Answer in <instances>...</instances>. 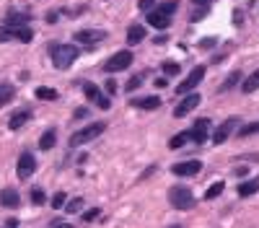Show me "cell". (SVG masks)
<instances>
[{"label":"cell","instance_id":"cell-1","mask_svg":"<svg viewBox=\"0 0 259 228\" xmlns=\"http://www.w3.org/2000/svg\"><path fill=\"white\" fill-rule=\"evenodd\" d=\"M49 49H52L49 57H52V63H55L57 70H67L81 55V49L75 47V44H52Z\"/></svg>","mask_w":259,"mask_h":228},{"label":"cell","instance_id":"cell-2","mask_svg":"<svg viewBox=\"0 0 259 228\" xmlns=\"http://www.w3.org/2000/svg\"><path fill=\"white\" fill-rule=\"evenodd\" d=\"M169 205H171L174 210H189V208H194V195H192V189L184 187V184L171 187V189H169Z\"/></svg>","mask_w":259,"mask_h":228},{"label":"cell","instance_id":"cell-3","mask_svg":"<svg viewBox=\"0 0 259 228\" xmlns=\"http://www.w3.org/2000/svg\"><path fill=\"white\" fill-rule=\"evenodd\" d=\"M104 130H106V122H91L88 127H83V130H78L70 138V146L73 148H78V146H86V143H91V140H96L98 135H104Z\"/></svg>","mask_w":259,"mask_h":228},{"label":"cell","instance_id":"cell-4","mask_svg":"<svg viewBox=\"0 0 259 228\" xmlns=\"http://www.w3.org/2000/svg\"><path fill=\"white\" fill-rule=\"evenodd\" d=\"M202 78H205V65H197L192 73L187 75L184 81L177 86V94H181V96H189V94H194V88L202 83Z\"/></svg>","mask_w":259,"mask_h":228},{"label":"cell","instance_id":"cell-5","mask_svg":"<svg viewBox=\"0 0 259 228\" xmlns=\"http://www.w3.org/2000/svg\"><path fill=\"white\" fill-rule=\"evenodd\" d=\"M130 63H132V52L130 49L114 52V55L106 60V73H119V70H125V67H130Z\"/></svg>","mask_w":259,"mask_h":228},{"label":"cell","instance_id":"cell-6","mask_svg":"<svg viewBox=\"0 0 259 228\" xmlns=\"http://www.w3.org/2000/svg\"><path fill=\"white\" fill-rule=\"evenodd\" d=\"M83 94H86V98H91V101H94L98 109H104V112L112 106V98L104 96L101 91H98V86H94V83H83Z\"/></svg>","mask_w":259,"mask_h":228},{"label":"cell","instance_id":"cell-7","mask_svg":"<svg viewBox=\"0 0 259 228\" xmlns=\"http://www.w3.org/2000/svg\"><path fill=\"white\" fill-rule=\"evenodd\" d=\"M202 163L197 161V158H189V161H179L171 166V174L174 177H194V174H200Z\"/></svg>","mask_w":259,"mask_h":228},{"label":"cell","instance_id":"cell-8","mask_svg":"<svg viewBox=\"0 0 259 228\" xmlns=\"http://www.w3.org/2000/svg\"><path fill=\"white\" fill-rule=\"evenodd\" d=\"M34 171H36V158H34V156L26 150V153H21V156H18L16 174H18V179H29Z\"/></svg>","mask_w":259,"mask_h":228},{"label":"cell","instance_id":"cell-9","mask_svg":"<svg viewBox=\"0 0 259 228\" xmlns=\"http://www.w3.org/2000/svg\"><path fill=\"white\" fill-rule=\"evenodd\" d=\"M236 125H239V122H236V117H228L226 122H220V125L215 127V132H212V143H215V146H220V143H226V140L233 135Z\"/></svg>","mask_w":259,"mask_h":228},{"label":"cell","instance_id":"cell-10","mask_svg":"<svg viewBox=\"0 0 259 228\" xmlns=\"http://www.w3.org/2000/svg\"><path fill=\"white\" fill-rule=\"evenodd\" d=\"M200 94H189V96H184L181 101L177 104V109H174V117H187L189 112H194L197 106H200Z\"/></svg>","mask_w":259,"mask_h":228},{"label":"cell","instance_id":"cell-11","mask_svg":"<svg viewBox=\"0 0 259 228\" xmlns=\"http://www.w3.org/2000/svg\"><path fill=\"white\" fill-rule=\"evenodd\" d=\"M101 39H106V32H101V29H83V32H75V42L81 44H98Z\"/></svg>","mask_w":259,"mask_h":228},{"label":"cell","instance_id":"cell-12","mask_svg":"<svg viewBox=\"0 0 259 228\" xmlns=\"http://www.w3.org/2000/svg\"><path fill=\"white\" fill-rule=\"evenodd\" d=\"M29 21H32V13H26V11H8L5 13V26L8 29L29 26Z\"/></svg>","mask_w":259,"mask_h":228},{"label":"cell","instance_id":"cell-13","mask_svg":"<svg viewBox=\"0 0 259 228\" xmlns=\"http://www.w3.org/2000/svg\"><path fill=\"white\" fill-rule=\"evenodd\" d=\"M146 18H148V24L153 26V29H169L171 26V16H166L163 11H148L146 13Z\"/></svg>","mask_w":259,"mask_h":228},{"label":"cell","instance_id":"cell-14","mask_svg":"<svg viewBox=\"0 0 259 228\" xmlns=\"http://www.w3.org/2000/svg\"><path fill=\"white\" fill-rule=\"evenodd\" d=\"M189 132H192V140L194 143H205V140L210 138V119H197L194 127Z\"/></svg>","mask_w":259,"mask_h":228},{"label":"cell","instance_id":"cell-15","mask_svg":"<svg viewBox=\"0 0 259 228\" xmlns=\"http://www.w3.org/2000/svg\"><path fill=\"white\" fill-rule=\"evenodd\" d=\"M0 205L3 208H11V210H16L18 205H21V197H18V192L16 189H0Z\"/></svg>","mask_w":259,"mask_h":228},{"label":"cell","instance_id":"cell-16","mask_svg":"<svg viewBox=\"0 0 259 228\" xmlns=\"http://www.w3.org/2000/svg\"><path fill=\"white\" fill-rule=\"evenodd\" d=\"M130 106H135V109H143V112H153L161 106V98L158 96H146V98H132Z\"/></svg>","mask_w":259,"mask_h":228},{"label":"cell","instance_id":"cell-17","mask_svg":"<svg viewBox=\"0 0 259 228\" xmlns=\"http://www.w3.org/2000/svg\"><path fill=\"white\" fill-rule=\"evenodd\" d=\"M29 119H32V112H29V109H21V112H16V114H13V117L8 119V130H13V132L21 130V127H24V125L29 122Z\"/></svg>","mask_w":259,"mask_h":228},{"label":"cell","instance_id":"cell-18","mask_svg":"<svg viewBox=\"0 0 259 228\" xmlns=\"http://www.w3.org/2000/svg\"><path fill=\"white\" fill-rule=\"evenodd\" d=\"M143 39H146V29H143V26L135 24V26L127 29V44H130V47H132V44H140Z\"/></svg>","mask_w":259,"mask_h":228},{"label":"cell","instance_id":"cell-19","mask_svg":"<svg viewBox=\"0 0 259 228\" xmlns=\"http://www.w3.org/2000/svg\"><path fill=\"white\" fill-rule=\"evenodd\" d=\"M5 29H8V26H5ZM11 39H18V42H32L34 39V32H32V29H29V26H18V29H11Z\"/></svg>","mask_w":259,"mask_h":228},{"label":"cell","instance_id":"cell-20","mask_svg":"<svg viewBox=\"0 0 259 228\" xmlns=\"http://www.w3.org/2000/svg\"><path fill=\"white\" fill-rule=\"evenodd\" d=\"M259 192V179H249V181H241L239 184V197H251Z\"/></svg>","mask_w":259,"mask_h":228},{"label":"cell","instance_id":"cell-21","mask_svg":"<svg viewBox=\"0 0 259 228\" xmlns=\"http://www.w3.org/2000/svg\"><path fill=\"white\" fill-rule=\"evenodd\" d=\"M189 140H192V132H189V130H184V132L174 135V138L169 140V148H171V150H177V148H184Z\"/></svg>","mask_w":259,"mask_h":228},{"label":"cell","instance_id":"cell-22","mask_svg":"<svg viewBox=\"0 0 259 228\" xmlns=\"http://www.w3.org/2000/svg\"><path fill=\"white\" fill-rule=\"evenodd\" d=\"M257 88H259V70H254L246 81L241 83V91H243V94H254Z\"/></svg>","mask_w":259,"mask_h":228},{"label":"cell","instance_id":"cell-23","mask_svg":"<svg viewBox=\"0 0 259 228\" xmlns=\"http://www.w3.org/2000/svg\"><path fill=\"white\" fill-rule=\"evenodd\" d=\"M55 143H57V132H55V130H47V132L39 138V148H42V150H52V148H55Z\"/></svg>","mask_w":259,"mask_h":228},{"label":"cell","instance_id":"cell-24","mask_svg":"<svg viewBox=\"0 0 259 228\" xmlns=\"http://www.w3.org/2000/svg\"><path fill=\"white\" fill-rule=\"evenodd\" d=\"M148 73V70H146ZM146 73H138V75H132V78H130L127 83H125V88H127V94H132V91H138L140 86H143V83H146V78H148V75Z\"/></svg>","mask_w":259,"mask_h":228},{"label":"cell","instance_id":"cell-25","mask_svg":"<svg viewBox=\"0 0 259 228\" xmlns=\"http://www.w3.org/2000/svg\"><path fill=\"white\" fill-rule=\"evenodd\" d=\"M36 94V98H39V101H57V91L55 88H47V86H39L34 91Z\"/></svg>","mask_w":259,"mask_h":228},{"label":"cell","instance_id":"cell-26","mask_svg":"<svg viewBox=\"0 0 259 228\" xmlns=\"http://www.w3.org/2000/svg\"><path fill=\"white\" fill-rule=\"evenodd\" d=\"M13 96H16V91H13V86H8V83H3V86H0V106L11 104V101H13Z\"/></svg>","mask_w":259,"mask_h":228},{"label":"cell","instance_id":"cell-27","mask_svg":"<svg viewBox=\"0 0 259 228\" xmlns=\"http://www.w3.org/2000/svg\"><path fill=\"white\" fill-rule=\"evenodd\" d=\"M239 83H241V73H231V75H228V78H226V83H223V86H220V94H226V91L236 88V86H239Z\"/></svg>","mask_w":259,"mask_h":228},{"label":"cell","instance_id":"cell-28","mask_svg":"<svg viewBox=\"0 0 259 228\" xmlns=\"http://www.w3.org/2000/svg\"><path fill=\"white\" fill-rule=\"evenodd\" d=\"M251 135H259V122H249L239 130V138H251Z\"/></svg>","mask_w":259,"mask_h":228},{"label":"cell","instance_id":"cell-29","mask_svg":"<svg viewBox=\"0 0 259 228\" xmlns=\"http://www.w3.org/2000/svg\"><path fill=\"white\" fill-rule=\"evenodd\" d=\"M223 189H226V184H223V181H215V184H212V187H208V192H205V197H208V200H215V197H220V195H223Z\"/></svg>","mask_w":259,"mask_h":228},{"label":"cell","instance_id":"cell-30","mask_svg":"<svg viewBox=\"0 0 259 228\" xmlns=\"http://www.w3.org/2000/svg\"><path fill=\"white\" fill-rule=\"evenodd\" d=\"M83 205H86V202H83V197H73V200L65 205V210L73 215V212H81V210H83Z\"/></svg>","mask_w":259,"mask_h":228},{"label":"cell","instance_id":"cell-31","mask_svg":"<svg viewBox=\"0 0 259 228\" xmlns=\"http://www.w3.org/2000/svg\"><path fill=\"white\" fill-rule=\"evenodd\" d=\"M32 202H34V205H44V202H47V195H44L42 187H34V189H32Z\"/></svg>","mask_w":259,"mask_h":228},{"label":"cell","instance_id":"cell-32","mask_svg":"<svg viewBox=\"0 0 259 228\" xmlns=\"http://www.w3.org/2000/svg\"><path fill=\"white\" fill-rule=\"evenodd\" d=\"M161 70H163L166 75H177V73H179V63H171V60H163V63H161Z\"/></svg>","mask_w":259,"mask_h":228},{"label":"cell","instance_id":"cell-33","mask_svg":"<svg viewBox=\"0 0 259 228\" xmlns=\"http://www.w3.org/2000/svg\"><path fill=\"white\" fill-rule=\"evenodd\" d=\"M177 8H179L177 0H169V3H161V5H158V11H163L166 16H174V11H177Z\"/></svg>","mask_w":259,"mask_h":228},{"label":"cell","instance_id":"cell-34","mask_svg":"<svg viewBox=\"0 0 259 228\" xmlns=\"http://www.w3.org/2000/svg\"><path fill=\"white\" fill-rule=\"evenodd\" d=\"M65 205H67V200H65V192H57L55 197H52V208H55V210L65 208Z\"/></svg>","mask_w":259,"mask_h":228},{"label":"cell","instance_id":"cell-35","mask_svg":"<svg viewBox=\"0 0 259 228\" xmlns=\"http://www.w3.org/2000/svg\"><path fill=\"white\" fill-rule=\"evenodd\" d=\"M208 5H197V11L192 13V16H189V18H192V21H200V18H205V16H208Z\"/></svg>","mask_w":259,"mask_h":228},{"label":"cell","instance_id":"cell-36","mask_svg":"<svg viewBox=\"0 0 259 228\" xmlns=\"http://www.w3.org/2000/svg\"><path fill=\"white\" fill-rule=\"evenodd\" d=\"M98 215H101V210H98V208H91V210L83 212V220H86V223H91V220H96Z\"/></svg>","mask_w":259,"mask_h":228},{"label":"cell","instance_id":"cell-37","mask_svg":"<svg viewBox=\"0 0 259 228\" xmlns=\"http://www.w3.org/2000/svg\"><path fill=\"white\" fill-rule=\"evenodd\" d=\"M138 5H140V11H153L156 0H138Z\"/></svg>","mask_w":259,"mask_h":228},{"label":"cell","instance_id":"cell-38","mask_svg":"<svg viewBox=\"0 0 259 228\" xmlns=\"http://www.w3.org/2000/svg\"><path fill=\"white\" fill-rule=\"evenodd\" d=\"M200 47H202V49H210V47H215V36H205V39L200 42Z\"/></svg>","mask_w":259,"mask_h":228},{"label":"cell","instance_id":"cell-39","mask_svg":"<svg viewBox=\"0 0 259 228\" xmlns=\"http://www.w3.org/2000/svg\"><path fill=\"white\" fill-rule=\"evenodd\" d=\"M73 117H75V119H86V117H88V109H86V106H78Z\"/></svg>","mask_w":259,"mask_h":228},{"label":"cell","instance_id":"cell-40","mask_svg":"<svg viewBox=\"0 0 259 228\" xmlns=\"http://www.w3.org/2000/svg\"><path fill=\"white\" fill-rule=\"evenodd\" d=\"M104 91H106V94H114V91H117V81L109 78V81H106V86H104Z\"/></svg>","mask_w":259,"mask_h":228},{"label":"cell","instance_id":"cell-41","mask_svg":"<svg viewBox=\"0 0 259 228\" xmlns=\"http://www.w3.org/2000/svg\"><path fill=\"white\" fill-rule=\"evenodd\" d=\"M8 39H11V29L3 26V29H0V42H8Z\"/></svg>","mask_w":259,"mask_h":228},{"label":"cell","instance_id":"cell-42","mask_svg":"<svg viewBox=\"0 0 259 228\" xmlns=\"http://www.w3.org/2000/svg\"><path fill=\"white\" fill-rule=\"evenodd\" d=\"M52 228H73L70 223H63V220H55V223H52Z\"/></svg>","mask_w":259,"mask_h":228},{"label":"cell","instance_id":"cell-43","mask_svg":"<svg viewBox=\"0 0 259 228\" xmlns=\"http://www.w3.org/2000/svg\"><path fill=\"white\" fill-rule=\"evenodd\" d=\"M5 228H18V220L16 218H8V226H5Z\"/></svg>","mask_w":259,"mask_h":228},{"label":"cell","instance_id":"cell-44","mask_svg":"<svg viewBox=\"0 0 259 228\" xmlns=\"http://www.w3.org/2000/svg\"><path fill=\"white\" fill-rule=\"evenodd\" d=\"M192 3H194V5H210L212 0H192Z\"/></svg>","mask_w":259,"mask_h":228},{"label":"cell","instance_id":"cell-45","mask_svg":"<svg viewBox=\"0 0 259 228\" xmlns=\"http://www.w3.org/2000/svg\"><path fill=\"white\" fill-rule=\"evenodd\" d=\"M171 228H181V226H171Z\"/></svg>","mask_w":259,"mask_h":228}]
</instances>
